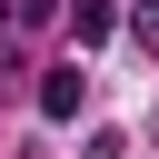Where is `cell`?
<instances>
[{
  "instance_id": "cell-1",
  "label": "cell",
  "mask_w": 159,
  "mask_h": 159,
  "mask_svg": "<svg viewBox=\"0 0 159 159\" xmlns=\"http://www.w3.org/2000/svg\"><path fill=\"white\" fill-rule=\"evenodd\" d=\"M80 99H89V70H80V60H60V70L40 80V119H80Z\"/></svg>"
},
{
  "instance_id": "cell-4",
  "label": "cell",
  "mask_w": 159,
  "mask_h": 159,
  "mask_svg": "<svg viewBox=\"0 0 159 159\" xmlns=\"http://www.w3.org/2000/svg\"><path fill=\"white\" fill-rule=\"evenodd\" d=\"M50 10H60V0H10V20H20V30H40Z\"/></svg>"
},
{
  "instance_id": "cell-3",
  "label": "cell",
  "mask_w": 159,
  "mask_h": 159,
  "mask_svg": "<svg viewBox=\"0 0 159 159\" xmlns=\"http://www.w3.org/2000/svg\"><path fill=\"white\" fill-rule=\"evenodd\" d=\"M129 40H139V50L159 60V0H139V10H129Z\"/></svg>"
},
{
  "instance_id": "cell-2",
  "label": "cell",
  "mask_w": 159,
  "mask_h": 159,
  "mask_svg": "<svg viewBox=\"0 0 159 159\" xmlns=\"http://www.w3.org/2000/svg\"><path fill=\"white\" fill-rule=\"evenodd\" d=\"M109 30H119V10H109V0H80V10H70V40H80V60H89Z\"/></svg>"
}]
</instances>
